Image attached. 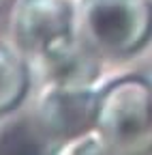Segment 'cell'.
I'll use <instances>...</instances> for the list:
<instances>
[{"instance_id":"cell-1","label":"cell","mask_w":152,"mask_h":155,"mask_svg":"<svg viewBox=\"0 0 152 155\" xmlns=\"http://www.w3.org/2000/svg\"><path fill=\"white\" fill-rule=\"evenodd\" d=\"M24 93V69L17 58L0 48V112H5L17 104Z\"/></svg>"}]
</instances>
